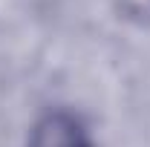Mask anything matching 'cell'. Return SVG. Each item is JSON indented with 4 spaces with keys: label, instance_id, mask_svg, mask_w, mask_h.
I'll list each match as a JSON object with an SVG mask.
<instances>
[{
    "label": "cell",
    "instance_id": "6da1fadb",
    "mask_svg": "<svg viewBox=\"0 0 150 147\" xmlns=\"http://www.w3.org/2000/svg\"><path fill=\"white\" fill-rule=\"evenodd\" d=\"M32 147H84V136L75 127L72 118L52 115L49 121H43L35 130Z\"/></svg>",
    "mask_w": 150,
    "mask_h": 147
}]
</instances>
